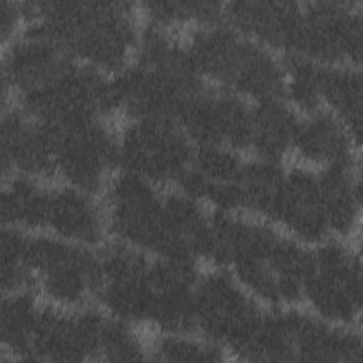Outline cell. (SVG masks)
<instances>
[{
  "instance_id": "1",
  "label": "cell",
  "mask_w": 363,
  "mask_h": 363,
  "mask_svg": "<svg viewBox=\"0 0 363 363\" xmlns=\"http://www.w3.org/2000/svg\"><path fill=\"white\" fill-rule=\"evenodd\" d=\"M309 248L264 220L211 210L204 267L227 269L267 308L301 306Z\"/></svg>"
},
{
  "instance_id": "2",
  "label": "cell",
  "mask_w": 363,
  "mask_h": 363,
  "mask_svg": "<svg viewBox=\"0 0 363 363\" xmlns=\"http://www.w3.org/2000/svg\"><path fill=\"white\" fill-rule=\"evenodd\" d=\"M116 116L176 121L206 84L186 51L182 34L143 24L132 60L111 75Z\"/></svg>"
},
{
  "instance_id": "3",
  "label": "cell",
  "mask_w": 363,
  "mask_h": 363,
  "mask_svg": "<svg viewBox=\"0 0 363 363\" xmlns=\"http://www.w3.org/2000/svg\"><path fill=\"white\" fill-rule=\"evenodd\" d=\"M27 13L68 57L108 75L132 60L143 27L138 4L126 1H35Z\"/></svg>"
},
{
  "instance_id": "4",
  "label": "cell",
  "mask_w": 363,
  "mask_h": 363,
  "mask_svg": "<svg viewBox=\"0 0 363 363\" xmlns=\"http://www.w3.org/2000/svg\"><path fill=\"white\" fill-rule=\"evenodd\" d=\"M182 37L204 84L250 102L284 98L282 55L242 35L223 18L190 28Z\"/></svg>"
},
{
  "instance_id": "5",
  "label": "cell",
  "mask_w": 363,
  "mask_h": 363,
  "mask_svg": "<svg viewBox=\"0 0 363 363\" xmlns=\"http://www.w3.org/2000/svg\"><path fill=\"white\" fill-rule=\"evenodd\" d=\"M362 305L359 240L328 238L311 247L301 306L328 322L360 326Z\"/></svg>"
},
{
  "instance_id": "6",
  "label": "cell",
  "mask_w": 363,
  "mask_h": 363,
  "mask_svg": "<svg viewBox=\"0 0 363 363\" xmlns=\"http://www.w3.org/2000/svg\"><path fill=\"white\" fill-rule=\"evenodd\" d=\"M267 306L223 268H201L194 291V332L228 359L241 360Z\"/></svg>"
},
{
  "instance_id": "7",
  "label": "cell",
  "mask_w": 363,
  "mask_h": 363,
  "mask_svg": "<svg viewBox=\"0 0 363 363\" xmlns=\"http://www.w3.org/2000/svg\"><path fill=\"white\" fill-rule=\"evenodd\" d=\"M11 102L47 125L116 116L111 75L72 58L52 78Z\"/></svg>"
},
{
  "instance_id": "8",
  "label": "cell",
  "mask_w": 363,
  "mask_h": 363,
  "mask_svg": "<svg viewBox=\"0 0 363 363\" xmlns=\"http://www.w3.org/2000/svg\"><path fill=\"white\" fill-rule=\"evenodd\" d=\"M194 147L176 121L121 119L116 125L118 170L162 189L180 183L189 170Z\"/></svg>"
},
{
  "instance_id": "9",
  "label": "cell",
  "mask_w": 363,
  "mask_h": 363,
  "mask_svg": "<svg viewBox=\"0 0 363 363\" xmlns=\"http://www.w3.org/2000/svg\"><path fill=\"white\" fill-rule=\"evenodd\" d=\"M28 252L34 291L44 302L61 308L94 303L99 282L98 248L35 233Z\"/></svg>"
},
{
  "instance_id": "10",
  "label": "cell",
  "mask_w": 363,
  "mask_h": 363,
  "mask_svg": "<svg viewBox=\"0 0 363 363\" xmlns=\"http://www.w3.org/2000/svg\"><path fill=\"white\" fill-rule=\"evenodd\" d=\"M362 1L319 0L299 3L291 50L318 64L360 67L363 51Z\"/></svg>"
},
{
  "instance_id": "11",
  "label": "cell",
  "mask_w": 363,
  "mask_h": 363,
  "mask_svg": "<svg viewBox=\"0 0 363 363\" xmlns=\"http://www.w3.org/2000/svg\"><path fill=\"white\" fill-rule=\"evenodd\" d=\"M164 190L118 170L101 194L109 238L162 257L166 248Z\"/></svg>"
},
{
  "instance_id": "12",
  "label": "cell",
  "mask_w": 363,
  "mask_h": 363,
  "mask_svg": "<svg viewBox=\"0 0 363 363\" xmlns=\"http://www.w3.org/2000/svg\"><path fill=\"white\" fill-rule=\"evenodd\" d=\"M47 126L52 136L55 182L102 194L118 172L116 125L96 118Z\"/></svg>"
},
{
  "instance_id": "13",
  "label": "cell",
  "mask_w": 363,
  "mask_h": 363,
  "mask_svg": "<svg viewBox=\"0 0 363 363\" xmlns=\"http://www.w3.org/2000/svg\"><path fill=\"white\" fill-rule=\"evenodd\" d=\"M99 282L95 301L108 315L147 329L153 289V255L108 240L98 248Z\"/></svg>"
},
{
  "instance_id": "14",
  "label": "cell",
  "mask_w": 363,
  "mask_h": 363,
  "mask_svg": "<svg viewBox=\"0 0 363 363\" xmlns=\"http://www.w3.org/2000/svg\"><path fill=\"white\" fill-rule=\"evenodd\" d=\"M252 102L204 85L184 105L177 123L194 146H223L247 155Z\"/></svg>"
},
{
  "instance_id": "15",
  "label": "cell",
  "mask_w": 363,
  "mask_h": 363,
  "mask_svg": "<svg viewBox=\"0 0 363 363\" xmlns=\"http://www.w3.org/2000/svg\"><path fill=\"white\" fill-rule=\"evenodd\" d=\"M268 223L308 247L332 238L318 169L286 163Z\"/></svg>"
},
{
  "instance_id": "16",
  "label": "cell",
  "mask_w": 363,
  "mask_h": 363,
  "mask_svg": "<svg viewBox=\"0 0 363 363\" xmlns=\"http://www.w3.org/2000/svg\"><path fill=\"white\" fill-rule=\"evenodd\" d=\"M1 50L3 105L40 86L71 60L33 21L10 43L1 45Z\"/></svg>"
},
{
  "instance_id": "17",
  "label": "cell",
  "mask_w": 363,
  "mask_h": 363,
  "mask_svg": "<svg viewBox=\"0 0 363 363\" xmlns=\"http://www.w3.org/2000/svg\"><path fill=\"white\" fill-rule=\"evenodd\" d=\"M3 176L23 174L55 182L52 136L48 126L16 104H4L1 112Z\"/></svg>"
},
{
  "instance_id": "18",
  "label": "cell",
  "mask_w": 363,
  "mask_h": 363,
  "mask_svg": "<svg viewBox=\"0 0 363 363\" xmlns=\"http://www.w3.org/2000/svg\"><path fill=\"white\" fill-rule=\"evenodd\" d=\"M245 153L223 146H196L189 170L176 186L210 210L238 213V183Z\"/></svg>"
},
{
  "instance_id": "19",
  "label": "cell",
  "mask_w": 363,
  "mask_h": 363,
  "mask_svg": "<svg viewBox=\"0 0 363 363\" xmlns=\"http://www.w3.org/2000/svg\"><path fill=\"white\" fill-rule=\"evenodd\" d=\"M45 233L79 245L99 248L109 240L101 194L52 182Z\"/></svg>"
},
{
  "instance_id": "20",
  "label": "cell",
  "mask_w": 363,
  "mask_h": 363,
  "mask_svg": "<svg viewBox=\"0 0 363 363\" xmlns=\"http://www.w3.org/2000/svg\"><path fill=\"white\" fill-rule=\"evenodd\" d=\"M291 162L323 169L360 162V142L346 125L326 109L299 115Z\"/></svg>"
},
{
  "instance_id": "21",
  "label": "cell",
  "mask_w": 363,
  "mask_h": 363,
  "mask_svg": "<svg viewBox=\"0 0 363 363\" xmlns=\"http://www.w3.org/2000/svg\"><path fill=\"white\" fill-rule=\"evenodd\" d=\"M299 1L240 0L223 3V20L242 35L285 55L291 50Z\"/></svg>"
},
{
  "instance_id": "22",
  "label": "cell",
  "mask_w": 363,
  "mask_h": 363,
  "mask_svg": "<svg viewBox=\"0 0 363 363\" xmlns=\"http://www.w3.org/2000/svg\"><path fill=\"white\" fill-rule=\"evenodd\" d=\"M332 238L359 240L362 220L360 162L318 169Z\"/></svg>"
},
{
  "instance_id": "23",
  "label": "cell",
  "mask_w": 363,
  "mask_h": 363,
  "mask_svg": "<svg viewBox=\"0 0 363 363\" xmlns=\"http://www.w3.org/2000/svg\"><path fill=\"white\" fill-rule=\"evenodd\" d=\"M299 115L282 96L252 102L247 155L286 163L291 159Z\"/></svg>"
},
{
  "instance_id": "24",
  "label": "cell",
  "mask_w": 363,
  "mask_h": 363,
  "mask_svg": "<svg viewBox=\"0 0 363 363\" xmlns=\"http://www.w3.org/2000/svg\"><path fill=\"white\" fill-rule=\"evenodd\" d=\"M52 182L23 174L3 176L0 214L1 225L30 234L45 233Z\"/></svg>"
},
{
  "instance_id": "25",
  "label": "cell",
  "mask_w": 363,
  "mask_h": 363,
  "mask_svg": "<svg viewBox=\"0 0 363 363\" xmlns=\"http://www.w3.org/2000/svg\"><path fill=\"white\" fill-rule=\"evenodd\" d=\"M319 106L340 119L356 140L362 136L363 79L360 67L320 64L318 75Z\"/></svg>"
},
{
  "instance_id": "26",
  "label": "cell",
  "mask_w": 363,
  "mask_h": 363,
  "mask_svg": "<svg viewBox=\"0 0 363 363\" xmlns=\"http://www.w3.org/2000/svg\"><path fill=\"white\" fill-rule=\"evenodd\" d=\"M43 305L35 291L1 294L0 339L1 362H24Z\"/></svg>"
},
{
  "instance_id": "27",
  "label": "cell",
  "mask_w": 363,
  "mask_h": 363,
  "mask_svg": "<svg viewBox=\"0 0 363 363\" xmlns=\"http://www.w3.org/2000/svg\"><path fill=\"white\" fill-rule=\"evenodd\" d=\"M142 23L176 34L221 20L223 3L207 0L145 1L138 4Z\"/></svg>"
},
{
  "instance_id": "28",
  "label": "cell",
  "mask_w": 363,
  "mask_h": 363,
  "mask_svg": "<svg viewBox=\"0 0 363 363\" xmlns=\"http://www.w3.org/2000/svg\"><path fill=\"white\" fill-rule=\"evenodd\" d=\"M30 233L1 225L0 237V281L1 294L34 291L30 267Z\"/></svg>"
},
{
  "instance_id": "29",
  "label": "cell",
  "mask_w": 363,
  "mask_h": 363,
  "mask_svg": "<svg viewBox=\"0 0 363 363\" xmlns=\"http://www.w3.org/2000/svg\"><path fill=\"white\" fill-rule=\"evenodd\" d=\"M150 359L162 362H221L228 360L224 350L196 332L153 333Z\"/></svg>"
},
{
  "instance_id": "30",
  "label": "cell",
  "mask_w": 363,
  "mask_h": 363,
  "mask_svg": "<svg viewBox=\"0 0 363 363\" xmlns=\"http://www.w3.org/2000/svg\"><path fill=\"white\" fill-rule=\"evenodd\" d=\"M28 21L26 3L18 1H0V33L1 45L10 43L20 31L26 27Z\"/></svg>"
}]
</instances>
